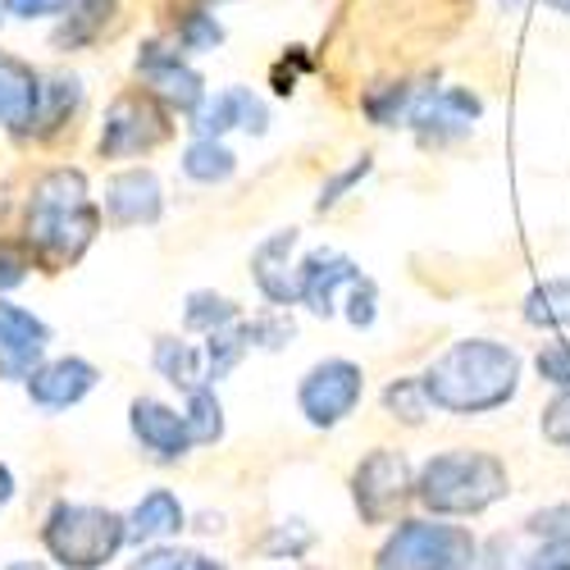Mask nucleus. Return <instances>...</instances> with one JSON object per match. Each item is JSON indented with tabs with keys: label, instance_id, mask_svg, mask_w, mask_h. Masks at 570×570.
<instances>
[{
	"label": "nucleus",
	"instance_id": "nucleus-1",
	"mask_svg": "<svg viewBox=\"0 0 570 570\" xmlns=\"http://www.w3.org/2000/svg\"><path fill=\"white\" fill-rule=\"evenodd\" d=\"M106 210L91 202V187L82 169H51L32 183L23 243L41 265H73L101 233Z\"/></svg>",
	"mask_w": 570,
	"mask_h": 570
},
{
	"label": "nucleus",
	"instance_id": "nucleus-2",
	"mask_svg": "<svg viewBox=\"0 0 570 570\" xmlns=\"http://www.w3.org/2000/svg\"><path fill=\"white\" fill-rule=\"evenodd\" d=\"M430 402L448 415H484L515 397L520 389V356L493 338L452 343L430 370L420 374Z\"/></svg>",
	"mask_w": 570,
	"mask_h": 570
},
{
	"label": "nucleus",
	"instance_id": "nucleus-3",
	"mask_svg": "<svg viewBox=\"0 0 570 570\" xmlns=\"http://www.w3.org/2000/svg\"><path fill=\"white\" fill-rule=\"evenodd\" d=\"M511 489V474L493 452L480 448H452L420 465L415 498L434 515H480L502 502Z\"/></svg>",
	"mask_w": 570,
	"mask_h": 570
},
{
	"label": "nucleus",
	"instance_id": "nucleus-4",
	"mask_svg": "<svg viewBox=\"0 0 570 570\" xmlns=\"http://www.w3.org/2000/svg\"><path fill=\"white\" fill-rule=\"evenodd\" d=\"M128 543V515L97 502H56L41 525V548L65 570H101Z\"/></svg>",
	"mask_w": 570,
	"mask_h": 570
},
{
	"label": "nucleus",
	"instance_id": "nucleus-5",
	"mask_svg": "<svg viewBox=\"0 0 570 570\" xmlns=\"http://www.w3.org/2000/svg\"><path fill=\"white\" fill-rule=\"evenodd\" d=\"M470 570H570V502H552L484 539Z\"/></svg>",
	"mask_w": 570,
	"mask_h": 570
},
{
	"label": "nucleus",
	"instance_id": "nucleus-6",
	"mask_svg": "<svg viewBox=\"0 0 570 570\" xmlns=\"http://www.w3.org/2000/svg\"><path fill=\"white\" fill-rule=\"evenodd\" d=\"M480 543L448 520H402L379 548L374 570H470Z\"/></svg>",
	"mask_w": 570,
	"mask_h": 570
},
{
	"label": "nucleus",
	"instance_id": "nucleus-7",
	"mask_svg": "<svg viewBox=\"0 0 570 570\" xmlns=\"http://www.w3.org/2000/svg\"><path fill=\"white\" fill-rule=\"evenodd\" d=\"M169 137V115L160 106L156 91L137 87L110 101L101 119V156L106 160H128V156H147Z\"/></svg>",
	"mask_w": 570,
	"mask_h": 570
},
{
	"label": "nucleus",
	"instance_id": "nucleus-8",
	"mask_svg": "<svg viewBox=\"0 0 570 570\" xmlns=\"http://www.w3.org/2000/svg\"><path fill=\"white\" fill-rule=\"evenodd\" d=\"M406 498H415V474L406 452L374 448L370 456H361V465L352 470V502L365 525H389L406 507Z\"/></svg>",
	"mask_w": 570,
	"mask_h": 570
},
{
	"label": "nucleus",
	"instance_id": "nucleus-9",
	"mask_svg": "<svg viewBox=\"0 0 570 570\" xmlns=\"http://www.w3.org/2000/svg\"><path fill=\"white\" fill-rule=\"evenodd\" d=\"M361 393H365L361 365L343 361V356H328V361H320L302 374L297 406H302L306 424H315V430H334V424H343L361 406Z\"/></svg>",
	"mask_w": 570,
	"mask_h": 570
},
{
	"label": "nucleus",
	"instance_id": "nucleus-10",
	"mask_svg": "<svg viewBox=\"0 0 570 570\" xmlns=\"http://www.w3.org/2000/svg\"><path fill=\"white\" fill-rule=\"evenodd\" d=\"M137 78L147 82V91L169 106V110H183V115H197L202 101H206V82L202 73L187 65V56L169 41H147L137 51Z\"/></svg>",
	"mask_w": 570,
	"mask_h": 570
},
{
	"label": "nucleus",
	"instance_id": "nucleus-11",
	"mask_svg": "<svg viewBox=\"0 0 570 570\" xmlns=\"http://www.w3.org/2000/svg\"><path fill=\"white\" fill-rule=\"evenodd\" d=\"M484 115V101L470 87H420L406 124L420 132V141H452L474 128Z\"/></svg>",
	"mask_w": 570,
	"mask_h": 570
},
{
	"label": "nucleus",
	"instance_id": "nucleus-12",
	"mask_svg": "<svg viewBox=\"0 0 570 570\" xmlns=\"http://www.w3.org/2000/svg\"><path fill=\"white\" fill-rule=\"evenodd\" d=\"M128 430L137 439V448L147 452L151 461H178L197 448V434L187 424V411L165 406L156 397H132L128 406Z\"/></svg>",
	"mask_w": 570,
	"mask_h": 570
},
{
	"label": "nucleus",
	"instance_id": "nucleus-13",
	"mask_svg": "<svg viewBox=\"0 0 570 570\" xmlns=\"http://www.w3.org/2000/svg\"><path fill=\"white\" fill-rule=\"evenodd\" d=\"M365 283L361 265L338 256V252H315L297 265V302L311 311V315H334L338 302H347L356 288Z\"/></svg>",
	"mask_w": 570,
	"mask_h": 570
},
{
	"label": "nucleus",
	"instance_id": "nucleus-14",
	"mask_svg": "<svg viewBox=\"0 0 570 570\" xmlns=\"http://www.w3.org/2000/svg\"><path fill=\"white\" fill-rule=\"evenodd\" d=\"M23 384H28V402L37 411H69L101 384V370L82 356H60V361H41Z\"/></svg>",
	"mask_w": 570,
	"mask_h": 570
},
{
	"label": "nucleus",
	"instance_id": "nucleus-15",
	"mask_svg": "<svg viewBox=\"0 0 570 570\" xmlns=\"http://www.w3.org/2000/svg\"><path fill=\"white\" fill-rule=\"evenodd\" d=\"M46 343H51V328L32 311L0 297V379H28L41 365Z\"/></svg>",
	"mask_w": 570,
	"mask_h": 570
},
{
	"label": "nucleus",
	"instance_id": "nucleus-16",
	"mask_svg": "<svg viewBox=\"0 0 570 570\" xmlns=\"http://www.w3.org/2000/svg\"><path fill=\"white\" fill-rule=\"evenodd\" d=\"M101 210L115 228H137V224H156L165 210V193L160 178L151 169H124L106 178V197Z\"/></svg>",
	"mask_w": 570,
	"mask_h": 570
},
{
	"label": "nucleus",
	"instance_id": "nucleus-17",
	"mask_svg": "<svg viewBox=\"0 0 570 570\" xmlns=\"http://www.w3.org/2000/svg\"><path fill=\"white\" fill-rule=\"evenodd\" d=\"M193 128H197V137H224V132H237V128L261 137L269 128V110L252 87H224V91H215V97L202 101V110L193 115Z\"/></svg>",
	"mask_w": 570,
	"mask_h": 570
},
{
	"label": "nucleus",
	"instance_id": "nucleus-18",
	"mask_svg": "<svg viewBox=\"0 0 570 570\" xmlns=\"http://www.w3.org/2000/svg\"><path fill=\"white\" fill-rule=\"evenodd\" d=\"M293 252H297V228H278L252 252V278L269 306H293L297 302V269H293Z\"/></svg>",
	"mask_w": 570,
	"mask_h": 570
},
{
	"label": "nucleus",
	"instance_id": "nucleus-19",
	"mask_svg": "<svg viewBox=\"0 0 570 570\" xmlns=\"http://www.w3.org/2000/svg\"><path fill=\"white\" fill-rule=\"evenodd\" d=\"M37 110H41V78L32 73V65L0 51V128L32 132Z\"/></svg>",
	"mask_w": 570,
	"mask_h": 570
},
{
	"label": "nucleus",
	"instance_id": "nucleus-20",
	"mask_svg": "<svg viewBox=\"0 0 570 570\" xmlns=\"http://www.w3.org/2000/svg\"><path fill=\"white\" fill-rule=\"evenodd\" d=\"M183 502L169 493V489H151L147 498H141L132 511H128V543H160V539H174L183 530Z\"/></svg>",
	"mask_w": 570,
	"mask_h": 570
},
{
	"label": "nucleus",
	"instance_id": "nucleus-21",
	"mask_svg": "<svg viewBox=\"0 0 570 570\" xmlns=\"http://www.w3.org/2000/svg\"><path fill=\"white\" fill-rule=\"evenodd\" d=\"M151 361H156V370L169 379V384L183 389V393H193V389L210 384L206 347H202V343H187V338H156Z\"/></svg>",
	"mask_w": 570,
	"mask_h": 570
},
{
	"label": "nucleus",
	"instance_id": "nucleus-22",
	"mask_svg": "<svg viewBox=\"0 0 570 570\" xmlns=\"http://www.w3.org/2000/svg\"><path fill=\"white\" fill-rule=\"evenodd\" d=\"M233 169H237V156L224 147V137H197L183 151V174L193 183H224L233 178Z\"/></svg>",
	"mask_w": 570,
	"mask_h": 570
},
{
	"label": "nucleus",
	"instance_id": "nucleus-23",
	"mask_svg": "<svg viewBox=\"0 0 570 570\" xmlns=\"http://www.w3.org/2000/svg\"><path fill=\"white\" fill-rule=\"evenodd\" d=\"M525 320L539 328H570V278H552L525 297Z\"/></svg>",
	"mask_w": 570,
	"mask_h": 570
},
{
	"label": "nucleus",
	"instance_id": "nucleus-24",
	"mask_svg": "<svg viewBox=\"0 0 570 570\" xmlns=\"http://www.w3.org/2000/svg\"><path fill=\"white\" fill-rule=\"evenodd\" d=\"M243 320V311H237L228 297H215V293H193L187 297V306H183V324L193 328V334H215V328H228V324H237Z\"/></svg>",
	"mask_w": 570,
	"mask_h": 570
},
{
	"label": "nucleus",
	"instance_id": "nucleus-25",
	"mask_svg": "<svg viewBox=\"0 0 570 570\" xmlns=\"http://www.w3.org/2000/svg\"><path fill=\"white\" fill-rule=\"evenodd\" d=\"M224 41V28L215 14L206 10H183L178 23H174V46L183 56H202V51H215V46Z\"/></svg>",
	"mask_w": 570,
	"mask_h": 570
},
{
	"label": "nucleus",
	"instance_id": "nucleus-26",
	"mask_svg": "<svg viewBox=\"0 0 570 570\" xmlns=\"http://www.w3.org/2000/svg\"><path fill=\"white\" fill-rule=\"evenodd\" d=\"M69 10H73V14L65 19V28H60L56 46H82V41H91V37H97V32L110 23L115 0H73Z\"/></svg>",
	"mask_w": 570,
	"mask_h": 570
},
{
	"label": "nucleus",
	"instance_id": "nucleus-27",
	"mask_svg": "<svg viewBox=\"0 0 570 570\" xmlns=\"http://www.w3.org/2000/svg\"><path fill=\"white\" fill-rule=\"evenodd\" d=\"M183 411H187V424H193V434H197V448L224 439V406L215 397V384H202V389L187 393Z\"/></svg>",
	"mask_w": 570,
	"mask_h": 570
},
{
	"label": "nucleus",
	"instance_id": "nucleus-28",
	"mask_svg": "<svg viewBox=\"0 0 570 570\" xmlns=\"http://www.w3.org/2000/svg\"><path fill=\"white\" fill-rule=\"evenodd\" d=\"M78 97H82L78 78H51V82H41V110H37V128H60V124L73 115ZM37 128H32V132H37Z\"/></svg>",
	"mask_w": 570,
	"mask_h": 570
},
{
	"label": "nucleus",
	"instance_id": "nucleus-29",
	"mask_svg": "<svg viewBox=\"0 0 570 570\" xmlns=\"http://www.w3.org/2000/svg\"><path fill=\"white\" fill-rule=\"evenodd\" d=\"M415 91H420V87H406V82H384V87H374L370 97H365V115H370L379 128H389V124H397V119L411 115Z\"/></svg>",
	"mask_w": 570,
	"mask_h": 570
},
{
	"label": "nucleus",
	"instance_id": "nucleus-30",
	"mask_svg": "<svg viewBox=\"0 0 570 570\" xmlns=\"http://www.w3.org/2000/svg\"><path fill=\"white\" fill-rule=\"evenodd\" d=\"M384 402H389V411H393L397 420H406V424H420L424 415H430V406H434L420 379H397V384L384 393Z\"/></svg>",
	"mask_w": 570,
	"mask_h": 570
},
{
	"label": "nucleus",
	"instance_id": "nucleus-31",
	"mask_svg": "<svg viewBox=\"0 0 570 570\" xmlns=\"http://www.w3.org/2000/svg\"><path fill=\"white\" fill-rule=\"evenodd\" d=\"M543 439L561 452H570V389H557V397L543 411Z\"/></svg>",
	"mask_w": 570,
	"mask_h": 570
},
{
	"label": "nucleus",
	"instance_id": "nucleus-32",
	"mask_svg": "<svg viewBox=\"0 0 570 570\" xmlns=\"http://www.w3.org/2000/svg\"><path fill=\"white\" fill-rule=\"evenodd\" d=\"M311 543H315V534L302 530V520H288V525H278V530L265 539V552H269V557H288V561H297Z\"/></svg>",
	"mask_w": 570,
	"mask_h": 570
},
{
	"label": "nucleus",
	"instance_id": "nucleus-33",
	"mask_svg": "<svg viewBox=\"0 0 570 570\" xmlns=\"http://www.w3.org/2000/svg\"><path fill=\"white\" fill-rule=\"evenodd\" d=\"M365 174H370V156L352 160V165H347V169H343V174H338L334 183H324V187H320V202H315V210H328V206H338V202H343V197L352 193V187H356V183H361Z\"/></svg>",
	"mask_w": 570,
	"mask_h": 570
},
{
	"label": "nucleus",
	"instance_id": "nucleus-34",
	"mask_svg": "<svg viewBox=\"0 0 570 570\" xmlns=\"http://www.w3.org/2000/svg\"><path fill=\"white\" fill-rule=\"evenodd\" d=\"M534 365H539V374L548 379L552 389H570V338L566 343H548Z\"/></svg>",
	"mask_w": 570,
	"mask_h": 570
},
{
	"label": "nucleus",
	"instance_id": "nucleus-35",
	"mask_svg": "<svg viewBox=\"0 0 570 570\" xmlns=\"http://www.w3.org/2000/svg\"><path fill=\"white\" fill-rule=\"evenodd\" d=\"M28 269H32V252H19L10 243H0V293L19 288V283L28 278Z\"/></svg>",
	"mask_w": 570,
	"mask_h": 570
},
{
	"label": "nucleus",
	"instance_id": "nucleus-36",
	"mask_svg": "<svg viewBox=\"0 0 570 570\" xmlns=\"http://www.w3.org/2000/svg\"><path fill=\"white\" fill-rule=\"evenodd\" d=\"M293 338V320L288 315H261L252 320V343L256 347H283Z\"/></svg>",
	"mask_w": 570,
	"mask_h": 570
},
{
	"label": "nucleus",
	"instance_id": "nucleus-37",
	"mask_svg": "<svg viewBox=\"0 0 570 570\" xmlns=\"http://www.w3.org/2000/svg\"><path fill=\"white\" fill-rule=\"evenodd\" d=\"M0 6L14 19H51V14H69L73 0H0Z\"/></svg>",
	"mask_w": 570,
	"mask_h": 570
},
{
	"label": "nucleus",
	"instance_id": "nucleus-38",
	"mask_svg": "<svg viewBox=\"0 0 570 570\" xmlns=\"http://www.w3.org/2000/svg\"><path fill=\"white\" fill-rule=\"evenodd\" d=\"M178 548H156V552H141L128 570H178Z\"/></svg>",
	"mask_w": 570,
	"mask_h": 570
},
{
	"label": "nucleus",
	"instance_id": "nucleus-39",
	"mask_svg": "<svg viewBox=\"0 0 570 570\" xmlns=\"http://www.w3.org/2000/svg\"><path fill=\"white\" fill-rule=\"evenodd\" d=\"M178 570H224V561H215L206 552H183L178 557Z\"/></svg>",
	"mask_w": 570,
	"mask_h": 570
},
{
	"label": "nucleus",
	"instance_id": "nucleus-40",
	"mask_svg": "<svg viewBox=\"0 0 570 570\" xmlns=\"http://www.w3.org/2000/svg\"><path fill=\"white\" fill-rule=\"evenodd\" d=\"M14 498V474H10V465L6 461H0V507H6Z\"/></svg>",
	"mask_w": 570,
	"mask_h": 570
},
{
	"label": "nucleus",
	"instance_id": "nucleus-41",
	"mask_svg": "<svg viewBox=\"0 0 570 570\" xmlns=\"http://www.w3.org/2000/svg\"><path fill=\"white\" fill-rule=\"evenodd\" d=\"M6 570H46V566H41V561H10Z\"/></svg>",
	"mask_w": 570,
	"mask_h": 570
},
{
	"label": "nucleus",
	"instance_id": "nucleus-42",
	"mask_svg": "<svg viewBox=\"0 0 570 570\" xmlns=\"http://www.w3.org/2000/svg\"><path fill=\"white\" fill-rule=\"evenodd\" d=\"M548 10H557V14H570V0H543Z\"/></svg>",
	"mask_w": 570,
	"mask_h": 570
},
{
	"label": "nucleus",
	"instance_id": "nucleus-43",
	"mask_svg": "<svg viewBox=\"0 0 570 570\" xmlns=\"http://www.w3.org/2000/svg\"><path fill=\"white\" fill-rule=\"evenodd\" d=\"M525 6H530V0H502V10H511V14H515V10H525Z\"/></svg>",
	"mask_w": 570,
	"mask_h": 570
}]
</instances>
